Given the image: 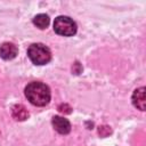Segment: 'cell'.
<instances>
[{
    "label": "cell",
    "mask_w": 146,
    "mask_h": 146,
    "mask_svg": "<svg viewBox=\"0 0 146 146\" xmlns=\"http://www.w3.org/2000/svg\"><path fill=\"white\" fill-rule=\"evenodd\" d=\"M25 96L31 104L44 106L50 102V89L42 82H31L25 88Z\"/></svg>",
    "instance_id": "cell-1"
},
{
    "label": "cell",
    "mask_w": 146,
    "mask_h": 146,
    "mask_svg": "<svg viewBox=\"0 0 146 146\" xmlns=\"http://www.w3.org/2000/svg\"><path fill=\"white\" fill-rule=\"evenodd\" d=\"M27 56L35 65H44L51 59V52L43 43H32L27 49Z\"/></svg>",
    "instance_id": "cell-2"
},
{
    "label": "cell",
    "mask_w": 146,
    "mask_h": 146,
    "mask_svg": "<svg viewBox=\"0 0 146 146\" xmlns=\"http://www.w3.org/2000/svg\"><path fill=\"white\" fill-rule=\"evenodd\" d=\"M54 31L59 35L72 36L76 32V24L67 16H58L54 21Z\"/></svg>",
    "instance_id": "cell-3"
},
{
    "label": "cell",
    "mask_w": 146,
    "mask_h": 146,
    "mask_svg": "<svg viewBox=\"0 0 146 146\" xmlns=\"http://www.w3.org/2000/svg\"><path fill=\"white\" fill-rule=\"evenodd\" d=\"M132 104L140 111H145L146 108V89L144 87L138 88L132 94Z\"/></svg>",
    "instance_id": "cell-4"
},
{
    "label": "cell",
    "mask_w": 146,
    "mask_h": 146,
    "mask_svg": "<svg viewBox=\"0 0 146 146\" xmlns=\"http://www.w3.org/2000/svg\"><path fill=\"white\" fill-rule=\"evenodd\" d=\"M51 122H52L54 129L62 135H66L71 131V123L68 122L67 119H65L63 116H58V115L54 116Z\"/></svg>",
    "instance_id": "cell-5"
},
{
    "label": "cell",
    "mask_w": 146,
    "mask_h": 146,
    "mask_svg": "<svg viewBox=\"0 0 146 146\" xmlns=\"http://www.w3.org/2000/svg\"><path fill=\"white\" fill-rule=\"evenodd\" d=\"M18 52L17 47L11 42H5L0 46V57L3 59H13Z\"/></svg>",
    "instance_id": "cell-6"
},
{
    "label": "cell",
    "mask_w": 146,
    "mask_h": 146,
    "mask_svg": "<svg viewBox=\"0 0 146 146\" xmlns=\"http://www.w3.org/2000/svg\"><path fill=\"white\" fill-rule=\"evenodd\" d=\"M11 114H13V116L16 120H19V121H23V120L27 119V116H29V112H27V110L23 105H15V106H13Z\"/></svg>",
    "instance_id": "cell-7"
},
{
    "label": "cell",
    "mask_w": 146,
    "mask_h": 146,
    "mask_svg": "<svg viewBox=\"0 0 146 146\" xmlns=\"http://www.w3.org/2000/svg\"><path fill=\"white\" fill-rule=\"evenodd\" d=\"M33 23L36 27L43 30L49 25V17L46 14H39L33 18Z\"/></svg>",
    "instance_id": "cell-8"
}]
</instances>
